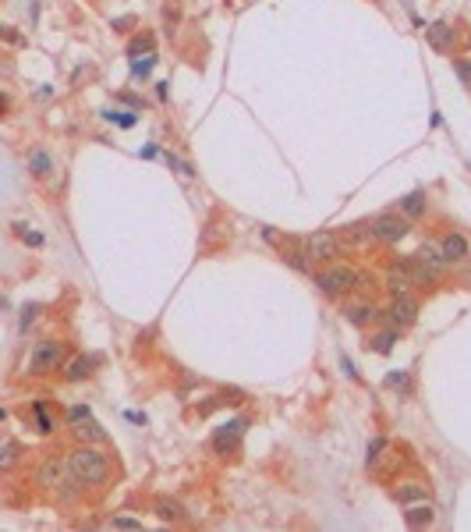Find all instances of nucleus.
I'll return each mask as SVG.
<instances>
[{"label":"nucleus","instance_id":"nucleus-1","mask_svg":"<svg viewBox=\"0 0 471 532\" xmlns=\"http://www.w3.org/2000/svg\"><path fill=\"white\" fill-rule=\"evenodd\" d=\"M68 472L81 486H103L110 479V458L96 444H81L68 455Z\"/></svg>","mask_w":471,"mask_h":532},{"label":"nucleus","instance_id":"nucleus-2","mask_svg":"<svg viewBox=\"0 0 471 532\" xmlns=\"http://www.w3.org/2000/svg\"><path fill=\"white\" fill-rule=\"evenodd\" d=\"M316 284H319L322 295H330V298H347L351 291H358L361 274L351 270V266H344V263H326L322 270H316Z\"/></svg>","mask_w":471,"mask_h":532},{"label":"nucleus","instance_id":"nucleus-3","mask_svg":"<svg viewBox=\"0 0 471 532\" xmlns=\"http://www.w3.org/2000/svg\"><path fill=\"white\" fill-rule=\"evenodd\" d=\"M60 362H64V341L57 337H43L32 344V355H29V373L36 376H47L53 370H60Z\"/></svg>","mask_w":471,"mask_h":532},{"label":"nucleus","instance_id":"nucleus-4","mask_svg":"<svg viewBox=\"0 0 471 532\" xmlns=\"http://www.w3.org/2000/svg\"><path fill=\"white\" fill-rule=\"evenodd\" d=\"M305 256H309L312 263H337V256H340V234H333V231H316V234H309L305 238Z\"/></svg>","mask_w":471,"mask_h":532},{"label":"nucleus","instance_id":"nucleus-5","mask_svg":"<svg viewBox=\"0 0 471 532\" xmlns=\"http://www.w3.org/2000/svg\"><path fill=\"white\" fill-rule=\"evenodd\" d=\"M372 231H376V241L383 245H397L407 238V231H411V223H407V217H397V213H379L372 220Z\"/></svg>","mask_w":471,"mask_h":532},{"label":"nucleus","instance_id":"nucleus-6","mask_svg":"<svg viewBox=\"0 0 471 532\" xmlns=\"http://www.w3.org/2000/svg\"><path fill=\"white\" fill-rule=\"evenodd\" d=\"M418 319V302L411 295H394L390 309H386V323L394 326V330H404V326H411Z\"/></svg>","mask_w":471,"mask_h":532},{"label":"nucleus","instance_id":"nucleus-7","mask_svg":"<svg viewBox=\"0 0 471 532\" xmlns=\"http://www.w3.org/2000/svg\"><path fill=\"white\" fill-rule=\"evenodd\" d=\"M383 284H386V291H390V295H411V288H418L415 277H411V266H407V259L390 263V270H386Z\"/></svg>","mask_w":471,"mask_h":532},{"label":"nucleus","instance_id":"nucleus-8","mask_svg":"<svg viewBox=\"0 0 471 532\" xmlns=\"http://www.w3.org/2000/svg\"><path fill=\"white\" fill-rule=\"evenodd\" d=\"M440 249H443L446 263H454V266H457V263H468V256H471V249H468V238H464V234H457V231L443 234Z\"/></svg>","mask_w":471,"mask_h":532},{"label":"nucleus","instance_id":"nucleus-9","mask_svg":"<svg viewBox=\"0 0 471 532\" xmlns=\"http://www.w3.org/2000/svg\"><path fill=\"white\" fill-rule=\"evenodd\" d=\"M415 259H418V263H422L433 277H440V274L446 270V266H450V263H446V256H443V249H440V245H433V241H425L422 249L415 252Z\"/></svg>","mask_w":471,"mask_h":532},{"label":"nucleus","instance_id":"nucleus-10","mask_svg":"<svg viewBox=\"0 0 471 532\" xmlns=\"http://www.w3.org/2000/svg\"><path fill=\"white\" fill-rule=\"evenodd\" d=\"M368 241H376L372 223H347L340 231V245H347V249H365Z\"/></svg>","mask_w":471,"mask_h":532},{"label":"nucleus","instance_id":"nucleus-11","mask_svg":"<svg viewBox=\"0 0 471 532\" xmlns=\"http://www.w3.org/2000/svg\"><path fill=\"white\" fill-rule=\"evenodd\" d=\"M379 309L372 302H351V305H344V319L351 323V326H368V323H376Z\"/></svg>","mask_w":471,"mask_h":532},{"label":"nucleus","instance_id":"nucleus-12","mask_svg":"<svg viewBox=\"0 0 471 532\" xmlns=\"http://www.w3.org/2000/svg\"><path fill=\"white\" fill-rule=\"evenodd\" d=\"M244 433V419H234V422H227L223 429H216V437H213V447L216 451H234L238 447V437Z\"/></svg>","mask_w":471,"mask_h":532},{"label":"nucleus","instance_id":"nucleus-13","mask_svg":"<svg viewBox=\"0 0 471 532\" xmlns=\"http://www.w3.org/2000/svg\"><path fill=\"white\" fill-rule=\"evenodd\" d=\"M425 36H429V43H433L440 53H450V50H454V43H457V32L450 29L446 22H436L433 29H425Z\"/></svg>","mask_w":471,"mask_h":532},{"label":"nucleus","instance_id":"nucleus-14","mask_svg":"<svg viewBox=\"0 0 471 532\" xmlns=\"http://www.w3.org/2000/svg\"><path fill=\"white\" fill-rule=\"evenodd\" d=\"M60 476H64V461H60L57 455L43 458V465L36 468V483H39V486H57Z\"/></svg>","mask_w":471,"mask_h":532},{"label":"nucleus","instance_id":"nucleus-15","mask_svg":"<svg viewBox=\"0 0 471 532\" xmlns=\"http://www.w3.org/2000/svg\"><path fill=\"white\" fill-rule=\"evenodd\" d=\"M433 518H436V511H433V504H429V500H422V504L404 511V525L407 529H425V525H433Z\"/></svg>","mask_w":471,"mask_h":532},{"label":"nucleus","instance_id":"nucleus-16","mask_svg":"<svg viewBox=\"0 0 471 532\" xmlns=\"http://www.w3.org/2000/svg\"><path fill=\"white\" fill-rule=\"evenodd\" d=\"M75 437L81 440V444H103L107 440V433H103V429H99L96 422H92V415H81V419H75Z\"/></svg>","mask_w":471,"mask_h":532},{"label":"nucleus","instance_id":"nucleus-17","mask_svg":"<svg viewBox=\"0 0 471 532\" xmlns=\"http://www.w3.org/2000/svg\"><path fill=\"white\" fill-rule=\"evenodd\" d=\"M96 355H78L71 365H68V370H64V376L68 380H86V376H92V370H96Z\"/></svg>","mask_w":471,"mask_h":532},{"label":"nucleus","instance_id":"nucleus-18","mask_svg":"<svg viewBox=\"0 0 471 532\" xmlns=\"http://www.w3.org/2000/svg\"><path fill=\"white\" fill-rule=\"evenodd\" d=\"M156 515H160L163 522L177 525V522H184V507H181L177 500H170V497H160V500H156Z\"/></svg>","mask_w":471,"mask_h":532},{"label":"nucleus","instance_id":"nucleus-19","mask_svg":"<svg viewBox=\"0 0 471 532\" xmlns=\"http://www.w3.org/2000/svg\"><path fill=\"white\" fill-rule=\"evenodd\" d=\"M400 210H404V217H407V220L422 217V213H425V192H411V195H404V199H400Z\"/></svg>","mask_w":471,"mask_h":532},{"label":"nucleus","instance_id":"nucleus-20","mask_svg":"<svg viewBox=\"0 0 471 532\" xmlns=\"http://www.w3.org/2000/svg\"><path fill=\"white\" fill-rule=\"evenodd\" d=\"M394 497H397L400 504L425 500V486H422V483H407V486H397V489H394Z\"/></svg>","mask_w":471,"mask_h":532},{"label":"nucleus","instance_id":"nucleus-21","mask_svg":"<svg viewBox=\"0 0 471 532\" xmlns=\"http://www.w3.org/2000/svg\"><path fill=\"white\" fill-rule=\"evenodd\" d=\"M397 334H400V330H394V326H390V330H383V334L376 337V352H390L394 341H397Z\"/></svg>","mask_w":471,"mask_h":532},{"label":"nucleus","instance_id":"nucleus-22","mask_svg":"<svg viewBox=\"0 0 471 532\" xmlns=\"http://www.w3.org/2000/svg\"><path fill=\"white\" fill-rule=\"evenodd\" d=\"M50 171V160H47V153H32V174L36 178H43Z\"/></svg>","mask_w":471,"mask_h":532},{"label":"nucleus","instance_id":"nucleus-23","mask_svg":"<svg viewBox=\"0 0 471 532\" xmlns=\"http://www.w3.org/2000/svg\"><path fill=\"white\" fill-rule=\"evenodd\" d=\"M383 447H386V440H383V437H376V440H372V447H368V468H376V465H379V458H383L379 451H383Z\"/></svg>","mask_w":471,"mask_h":532},{"label":"nucleus","instance_id":"nucleus-24","mask_svg":"<svg viewBox=\"0 0 471 532\" xmlns=\"http://www.w3.org/2000/svg\"><path fill=\"white\" fill-rule=\"evenodd\" d=\"M14 458H18V447H14V444H8V447H4V458H0V468H11V465H14Z\"/></svg>","mask_w":471,"mask_h":532},{"label":"nucleus","instance_id":"nucleus-25","mask_svg":"<svg viewBox=\"0 0 471 532\" xmlns=\"http://www.w3.org/2000/svg\"><path fill=\"white\" fill-rule=\"evenodd\" d=\"M149 47H153V36H138V39H131V47H128V50L138 53V50H149Z\"/></svg>","mask_w":471,"mask_h":532},{"label":"nucleus","instance_id":"nucleus-26","mask_svg":"<svg viewBox=\"0 0 471 532\" xmlns=\"http://www.w3.org/2000/svg\"><path fill=\"white\" fill-rule=\"evenodd\" d=\"M36 313H39V305H29V309H25V316H22V330H29V323L36 319Z\"/></svg>","mask_w":471,"mask_h":532},{"label":"nucleus","instance_id":"nucleus-27","mask_svg":"<svg viewBox=\"0 0 471 532\" xmlns=\"http://www.w3.org/2000/svg\"><path fill=\"white\" fill-rule=\"evenodd\" d=\"M386 383H390V387H400V391H407V376H404V373H394Z\"/></svg>","mask_w":471,"mask_h":532},{"label":"nucleus","instance_id":"nucleus-28","mask_svg":"<svg viewBox=\"0 0 471 532\" xmlns=\"http://www.w3.org/2000/svg\"><path fill=\"white\" fill-rule=\"evenodd\" d=\"M457 71H461V78H464L468 86H471V60H461V64H457Z\"/></svg>","mask_w":471,"mask_h":532},{"label":"nucleus","instance_id":"nucleus-29","mask_svg":"<svg viewBox=\"0 0 471 532\" xmlns=\"http://www.w3.org/2000/svg\"><path fill=\"white\" fill-rule=\"evenodd\" d=\"M114 525H120V529H138L142 522H135V518H114Z\"/></svg>","mask_w":471,"mask_h":532},{"label":"nucleus","instance_id":"nucleus-30","mask_svg":"<svg viewBox=\"0 0 471 532\" xmlns=\"http://www.w3.org/2000/svg\"><path fill=\"white\" fill-rule=\"evenodd\" d=\"M128 25H135V18H117L114 22V29H120V32H128Z\"/></svg>","mask_w":471,"mask_h":532},{"label":"nucleus","instance_id":"nucleus-31","mask_svg":"<svg viewBox=\"0 0 471 532\" xmlns=\"http://www.w3.org/2000/svg\"><path fill=\"white\" fill-rule=\"evenodd\" d=\"M464 280H471V266H468V270H464Z\"/></svg>","mask_w":471,"mask_h":532}]
</instances>
